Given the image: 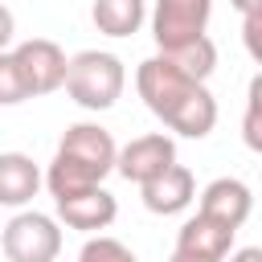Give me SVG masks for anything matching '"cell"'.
<instances>
[{
    "label": "cell",
    "mask_w": 262,
    "mask_h": 262,
    "mask_svg": "<svg viewBox=\"0 0 262 262\" xmlns=\"http://www.w3.org/2000/svg\"><path fill=\"white\" fill-rule=\"evenodd\" d=\"M12 57H16V66H20L33 98H37V94H53V90H61V86L70 82V57H66L61 45L49 41V37H29V41H20V45L12 49Z\"/></svg>",
    "instance_id": "cell-6"
},
{
    "label": "cell",
    "mask_w": 262,
    "mask_h": 262,
    "mask_svg": "<svg viewBox=\"0 0 262 262\" xmlns=\"http://www.w3.org/2000/svg\"><path fill=\"white\" fill-rule=\"evenodd\" d=\"M160 57H168L180 74H188L192 82H205L213 70H217V45L209 37H196L188 45H176V49H160Z\"/></svg>",
    "instance_id": "cell-14"
},
{
    "label": "cell",
    "mask_w": 262,
    "mask_h": 262,
    "mask_svg": "<svg viewBox=\"0 0 262 262\" xmlns=\"http://www.w3.org/2000/svg\"><path fill=\"white\" fill-rule=\"evenodd\" d=\"M168 262H201V258H188V254H176V250H172V258H168Z\"/></svg>",
    "instance_id": "cell-21"
},
{
    "label": "cell",
    "mask_w": 262,
    "mask_h": 262,
    "mask_svg": "<svg viewBox=\"0 0 262 262\" xmlns=\"http://www.w3.org/2000/svg\"><path fill=\"white\" fill-rule=\"evenodd\" d=\"M229 4L242 12V20H246V16H262V0H229Z\"/></svg>",
    "instance_id": "cell-20"
},
{
    "label": "cell",
    "mask_w": 262,
    "mask_h": 262,
    "mask_svg": "<svg viewBox=\"0 0 262 262\" xmlns=\"http://www.w3.org/2000/svg\"><path fill=\"white\" fill-rule=\"evenodd\" d=\"M25 98H33V94H29V82H25L20 66H16L12 49H4V53H0V102H4V106H16V102H25Z\"/></svg>",
    "instance_id": "cell-16"
},
{
    "label": "cell",
    "mask_w": 262,
    "mask_h": 262,
    "mask_svg": "<svg viewBox=\"0 0 262 262\" xmlns=\"http://www.w3.org/2000/svg\"><path fill=\"white\" fill-rule=\"evenodd\" d=\"M78 262H139V258H135V250L123 246L119 237L98 233V237H86V246L78 250Z\"/></svg>",
    "instance_id": "cell-15"
},
{
    "label": "cell",
    "mask_w": 262,
    "mask_h": 262,
    "mask_svg": "<svg viewBox=\"0 0 262 262\" xmlns=\"http://www.w3.org/2000/svg\"><path fill=\"white\" fill-rule=\"evenodd\" d=\"M172 164H176V143L164 131L135 135L127 147H119V176L131 180V184H139V188L151 184L156 176H164Z\"/></svg>",
    "instance_id": "cell-7"
},
{
    "label": "cell",
    "mask_w": 262,
    "mask_h": 262,
    "mask_svg": "<svg viewBox=\"0 0 262 262\" xmlns=\"http://www.w3.org/2000/svg\"><path fill=\"white\" fill-rule=\"evenodd\" d=\"M209 16H213V0H156L151 12V37L160 49H176L188 45L196 37H209Z\"/></svg>",
    "instance_id": "cell-5"
},
{
    "label": "cell",
    "mask_w": 262,
    "mask_h": 262,
    "mask_svg": "<svg viewBox=\"0 0 262 262\" xmlns=\"http://www.w3.org/2000/svg\"><path fill=\"white\" fill-rule=\"evenodd\" d=\"M143 192V205L147 213H160V217H172V213H184L192 201H196V180L184 164H172L164 176H156L151 184L139 188Z\"/></svg>",
    "instance_id": "cell-11"
},
{
    "label": "cell",
    "mask_w": 262,
    "mask_h": 262,
    "mask_svg": "<svg viewBox=\"0 0 262 262\" xmlns=\"http://www.w3.org/2000/svg\"><path fill=\"white\" fill-rule=\"evenodd\" d=\"M57 160L74 164L94 184H102L111 172H119V147H115L111 131L98 127V123H74V127H66V135L57 143Z\"/></svg>",
    "instance_id": "cell-4"
},
{
    "label": "cell",
    "mask_w": 262,
    "mask_h": 262,
    "mask_svg": "<svg viewBox=\"0 0 262 262\" xmlns=\"http://www.w3.org/2000/svg\"><path fill=\"white\" fill-rule=\"evenodd\" d=\"M250 209H254V196H250V188L237 176H217L201 192V213L213 217V221H225L229 229H242Z\"/></svg>",
    "instance_id": "cell-9"
},
{
    "label": "cell",
    "mask_w": 262,
    "mask_h": 262,
    "mask_svg": "<svg viewBox=\"0 0 262 262\" xmlns=\"http://www.w3.org/2000/svg\"><path fill=\"white\" fill-rule=\"evenodd\" d=\"M246 111H254V115H262V70L250 78V90H246Z\"/></svg>",
    "instance_id": "cell-18"
},
{
    "label": "cell",
    "mask_w": 262,
    "mask_h": 262,
    "mask_svg": "<svg viewBox=\"0 0 262 262\" xmlns=\"http://www.w3.org/2000/svg\"><path fill=\"white\" fill-rule=\"evenodd\" d=\"M229 262H262V246H242L229 254Z\"/></svg>",
    "instance_id": "cell-19"
},
{
    "label": "cell",
    "mask_w": 262,
    "mask_h": 262,
    "mask_svg": "<svg viewBox=\"0 0 262 262\" xmlns=\"http://www.w3.org/2000/svg\"><path fill=\"white\" fill-rule=\"evenodd\" d=\"M205 82H192L188 74H180L168 57H147V61H139V70H135V90H139V98H143V106L156 115V119H164V127L196 98V90H201Z\"/></svg>",
    "instance_id": "cell-2"
},
{
    "label": "cell",
    "mask_w": 262,
    "mask_h": 262,
    "mask_svg": "<svg viewBox=\"0 0 262 262\" xmlns=\"http://www.w3.org/2000/svg\"><path fill=\"white\" fill-rule=\"evenodd\" d=\"M242 45L258 61V70H262V16H246L242 20Z\"/></svg>",
    "instance_id": "cell-17"
},
{
    "label": "cell",
    "mask_w": 262,
    "mask_h": 262,
    "mask_svg": "<svg viewBox=\"0 0 262 262\" xmlns=\"http://www.w3.org/2000/svg\"><path fill=\"white\" fill-rule=\"evenodd\" d=\"M57 205V217L70 225V229H82V233H94V229H106L119 213V201L98 184V188H86V192H74V196H61L53 201Z\"/></svg>",
    "instance_id": "cell-10"
},
{
    "label": "cell",
    "mask_w": 262,
    "mask_h": 262,
    "mask_svg": "<svg viewBox=\"0 0 262 262\" xmlns=\"http://www.w3.org/2000/svg\"><path fill=\"white\" fill-rule=\"evenodd\" d=\"M233 233L225 221H213L196 209V217H188L176 233V254H188V258H201V262H225L233 254Z\"/></svg>",
    "instance_id": "cell-8"
},
{
    "label": "cell",
    "mask_w": 262,
    "mask_h": 262,
    "mask_svg": "<svg viewBox=\"0 0 262 262\" xmlns=\"http://www.w3.org/2000/svg\"><path fill=\"white\" fill-rule=\"evenodd\" d=\"M41 180H45L41 168H37L25 151H4V156H0V205H8V209L29 205V201L37 196Z\"/></svg>",
    "instance_id": "cell-12"
},
{
    "label": "cell",
    "mask_w": 262,
    "mask_h": 262,
    "mask_svg": "<svg viewBox=\"0 0 262 262\" xmlns=\"http://www.w3.org/2000/svg\"><path fill=\"white\" fill-rule=\"evenodd\" d=\"M4 258L8 262H53L61 254V229L49 213L25 209L16 217H8L4 233H0Z\"/></svg>",
    "instance_id": "cell-3"
},
{
    "label": "cell",
    "mask_w": 262,
    "mask_h": 262,
    "mask_svg": "<svg viewBox=\"0 0 262 262\" xmlns=\"http://www.w3.org/2000/svg\"><path fill=\"white\" fill-rule=\"evenodd\" d=\"M127 86V70L115 53L106 49H82L70 57V82L66 94L82 106V111H111L123 98Z\"/></svg>",
    "instance_id": "cell-1"
},
{
    "label": "cell",
    "mask_w": 262,
    "mask_h": 262,
    "mask_svg": "<svg viewBox=\"0 0 262 262\" xmlns=\"http://www.w3.org/2000/svg\"><path fill=\"white\" fill-rule=\"evenodd\" d=\"M94 29L106 37H131L143 25V0H94Z\"/></svg>",
    "instance_id": "cell-13"
}]
</instances>
